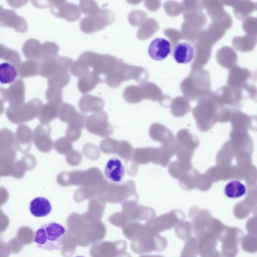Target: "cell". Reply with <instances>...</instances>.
Segmentation results:
<instances>
[{"label":"cell","instance_id":"cell-1","mask_svg":"<svg viewBox=\"0 0 257 257\" xmlns=\"http://www.w3.org/2000/svg\"><path fill=\"white\" fill-rule=\"evenodd\" d=\"M215 93L212 91L198 99L191 110L197 127L202 132L210 130L217 122L223 123L230 121V110L218 101Z\"/></svg>","mask_w":257,"mask_h":257},{"label":"cell","instance_id":"cell-2","mask_svg":"<svg viewBox=\"0 0 257 257\" xmlns=\"http://www.w3.org/2000/svg\"><path fill=\"white\" fill-rule=\"evenodd\" d=\"M67 230L55 222L42 225L36 231L34 242L37 247L48 251L60 249L64 242Z\"/></svg>","mask_w":257,"mask_h":257},{"label":"cell","instance_id":"cell-3","mask_svg":"<svg viewBox=\"0 0 257 257\" xmlns=\"http://www.w3.org/2000/svg\"><path fill=\"white\" fill-rule=\"evenodd\" d=\"M160 88L151 82H145L140 85H130L124 90L123 97L124 100L130 103H137L143 99L157 101L161 104L164 100L159 96Z\"/></svg>","mask_w":257,"mask_h":257},{"label":"cell","instance_id":"cell-4","mask_svg":"<svg viewBox=\"0 0 257 257\" xmlns=\"http://www.w3.org/2000/svg\"><path fill=\"white\" fill-rule=\"evenodd\" d=\"M175 154L177 160L190 162L199 146V141L197 137L191 133L186 128L179 130L176 134Z\"/></svg>","mask_w":257,"mask_h":257},{"label":"cell","instance_id":"cell-5","mask_svg":"<svg viewBox=\"0 0 257 257\" xmlns=\"http://www.w3.org/2000/svg\"><path fill=\"white\" fill-rule=\"evenodd\" d=\"M184 213L179 209L173 210L168 213L146 221L145 224L147 231L150 233L158 234L176 226L185 220Z\"/></svg>","mask_w":257,"mask_h":257},{"label":"cell","instance_id":"cell-6","mask_svg":"<svg viewBox=\"0 0 257 257\" xmlns=\"http://www.w3.org/2000/svg\"><path fill=\"white\" fill-rule=\"evenodd\" d=\"M115 16L111 10L100 8L92 14L83 18L80 22L81 30L90 34L102 30L114 21Z\"/></svg>","mask_w":257,"mask_h":257},{"label":"cell","instance_id":"cell-7","mask_svg":"<svg viewBox=\"0 0 257 257\" xmlns=\"http://www.w3.org/2000/svg\"><path fill=\"white\" fill-rule=\"evenodd\" d=\"M167 244L165 238L159 234L147 232L139 239L132 242L130 247L134 252L142 254L152 252L161 251L165 248Z\"/></svg>","mask_w":257,"mask_h":257},{"label":"cell","instance_id":"cell-8","mask_svg":"<svg viewBox=\"0 0 257 257\" xmlns=\"http://www.w3.org/2000/svg\"><path fill=\"white\" fill-rule=\"evenodd\" d=\"M215 92L219 102L233 111L242 108V100L245 99L240 89L227 85L220 87Z\"/></svg>","mask_w":257,"mask_h":257},{"label":"cell","instance_id":"cell-9","mask_svg":"<svg viewBox=\"0 0 257 257\" xmlns=\"http://www.w3.org/2000/svg\"><path fill=\"white\" fill-rule=\"evenodd\" d=\"M108 119L107 114L103 110L94 112L88 116L86 130L90 133L101 137H108L113 134V130Z\"/></svg>","mask_w":257,"mask_h":257},{"label":"cell","instance_id":"cell-10","mask_svg":"<svg viewBox=\"0 0 257 257\" xmlns=\"http://www.w3.org/2000/svg\"><path fill=\"white\" fill-rule=\"evenodd\" d=\"M40 106L39 102H31L16 108L9 107L6 110L5 113L10 122L14 124H20L37 117Z\"/></svg>","mask_w":257,"mask_h":257},{"label":"cell","instance_id":"cell-11","mask_svg":"<svg viewBox=\"0 0 257 257\" xmlns=\"http://www.w3.org/2000/svg\"><path fill=\"white\" fill-rule=\"evenodd\" d=\"M254 74L248 69L236 65L229 69L227 85L243 90L254 85Z\"/></svg>","mask_w":257,"mask_h":257},{"label":"cell","instance_id":"cell-12","mask_svg":"<svg viewBox=\"0 0 257 257\" xmlns=\"http://www.w3.org/2000/svg\"><path fill=\"white\" fill-rule=\"evenodd\" d=\"M99 147L101 151L104 153L115 154L127 161L132 159L133 148L126 141H118L107 138L101 142Z\"/></svg>","mask_w":257,"mask_h":257},{"label":"cell","instance_id":"cell-13","mask_svg":"<svg viewBox=\"0 0 257 257\" xmlns=\"http://www.w3.org/2000/svg\"><path fill=\"white\" fill-rule=\"evenodd\" d=\"M130 200L121 204L122 211L130 221H146L156 216L155 213L151 207Z\"/></svg>","mask_w":257,"mask_h":257},{"label":"cell","instance_id":"cell-14","mask_svg":"<svg viewBox=\"0 0 257 257\" xmlns=\"http://www.w3.org/2000/svg\"><path fill=\"white\" fill-rule=\"evenodd\" d=\"M22 49L23 53L27 56L39 54L55 55L57 53L59 47L53 42L46 41L41 43L37 39L31 38L25 42Z\"/></svg>","mask_w":257,"mask_h":257},{"label":"cell","instance_id":"cell-15","mask_svg":"<svg viewBox=\"0 0 257 257\" xmlns=\"http://www.w3.org/2000/svg\"><path fill=\"white\" fill-rule=\"evenodd\" d=\"M207 12L211 22L219 23L227 30L233 25V20L230 15L225 10L222 1L209 0L206 3Z\"/></svg>","mask_w":257,"mask_h":257},{"label":"cell","instance_id":"cell-16","mask_svg":"<svg viewBox=\"0 0 257 257\" xmlns=\"http://www.w3.org/2000/svg\"><path fill=\"white\" fill-rule=\"evenodd\" d=\"M51 131V127L49 124L41 123L34 128L33 142L40 151L48 152L52 149L54 143L50 136Z\"/></svg>","mask_w":257,"mask_h":257},{"label":"cell","instance_id":"cell-17","mask_svg":"<svg viewBox=\"0 0 257 257\" xmlns=\"http://www.w3.org/2000/svg\"><path fill=\"white\" fill-rule=\"evenodd\" d=\"M0 26L13 28L20 33L25 32L27 29L26 21L22 17L17 15L15 11L5 9L0 6Z\"/></svg>","mask_w":257,"mask_h":257},{"label":"cell","instance_id":"cell-18","mask_svg":"<svg viewBox=\"0 0 257 257\" xmlns=\"http://www.w3.org/2000/svg\"><path fill=\"white\" fill-rule=\"evenodd\" d=\"M149 135L152 140L160 142L161 145H175V139L172 133L166 126L160 123L152 124L149 128Z\"/></svg>","mask_w":257,"mask_h":257},{"label":"cell","instance_id":"cell-19","mask_svg":"<svg viewBox=\"0 0 257 257\" xmlns=\"http://www.w3.org/2000/svg\"><path fill=\"white\" fill-rule=\"evenodd\" d=\"M33 132L27 125L23 124L17 127L15 135L16 147L23 152L28 151L31 147Z\"/></svg>","mask_w":257,"mask_h":257},{"label":"cell","instance_id":"cell-20","mask_svg":"<svg viewBox=\"0 0 257 257\" xmlns=\"http://www.w3.org/2000/svg\"><path fill=\"white\" fill-rule=\"evenodd\" d=\"M148 51L149 56L152 59L161 60L166 58L170 53V43L164 38H156L151 42Z\"/></svg>","mask_w":257,"mask_h":257},{"label":"cell","instance_id":"cell-21","mask_svg":"<svg viewBox=\"0 0 257 257\" xmlns=\"http://www.w3.org/2000/svg\"><path fill=\"white\" fill-rule=\"evenodd\" d=\"M216 58L221 67L229 69L236 65L238 61V56L235 50L227 46L222 47L217 51Z\"/></svg>","mask_w":257,"mask_h":257},{"label":"cell","instance_id":"cell-22","mask_svg":"<svg viewBox=\"0 0 257 257\" xmlns=\"http://www.w3.org/2000/svg\"><path fill=\"white\" fill-rule=\"evenodd\" d=\"M104 104V101L101 98L88 94L82 96L78 103L79 109L84 113L102 110Z\"/></svg>","mask_w":257,"mask_h":257},{"label":"cell","instance_id":"cell-23","mask_svg":"<svg viewBox=\"0 0 257 257\" xmlns=\"http://www.w3.org/2000/svg\"><path fill=\"white\" fill-rule=\"evenodd\" d=\"M125 172L124 168L121 161L116 158L110 159L105 166L104 173L106 177L114 183L120 182Z\"/></svg>","mask_w":257,"mask_h":257},{"label":"cell","instance_id":"cell-24","mask_svg":"<svg viewBox=\"0 0 257 257\" xmlns=\"http://www.w3.org/2000/svg\"><path fill=\"white\" fill-rule=\"evenodd\" d=\"M195 54L194 47L188 43L180 42L174 48L173 56L176 61L179 63H188L193 58Z\"/></svg>","mask_w":257,"mask_h":257},{"label":"cell","instance_id":"cell-25","mask_svg":"<svg viewBox=\"0 0 257 257\" xmlns=\"http://www.w3.org/2000/svg\"><path fill=\"white\" fill-rule=\"evenodd\" d=\"M157 147L138 148L133 151L132 160L136 164H154L155 160Z\"/></svg>","mask_w":257,"mask_h":257},{"label":"cell","instance_id":"cell-26","mask_svg":"<svg viewBox=\"0 0 257 257\" xmlns=\"http://www.w3.org/2000/svg\"><path fill=\"white\" fill-rule=\"evenodd\" d=\"M99 83H102L100 77L95 72L91 71L79 78L77 87L82 94H86L93 90Z\"/></svg>","mask_w":257,"mask_h":257},{"label":"cell","instance_id":"cell-27","mask_svg":"<svg viewBox=\"0 0 257 257\" xmlns=\"http://www.w3.org/2000/svg\"><path fill=\"white\" fill-rule=\"evenodd\" d=\"M227 30L219 23L211 22L205 32L204 43L213 47L223 36Z\"/></svg>","mask_w":257,"mask_h":257},{"label":"cell","instance_id":"cell-28","mask_svg":"<svg viewBox=\"0 0 257 257\" xmlns=\"http://www.w3.org/2000/svg\"><path fill=\"white\" fill-rule=\"evenodd\" d=\"M232 7L235 17L238 20H243L256 10L257 4L249 0H236Z\"/></svg>","mask_w":257,"mask_h":257},{"label":"cell","instance_id":"cell-29","mask_svg":"<svg viewBox=\"0 0 257 257\" xmlns=\"http://www.w3.org/2000/svg\"><path fill=\"white\" fill-rule=\"evenodd\" d=\"M122 230L125 237L132 242L139 239L147 232L144 224L135 221H129Z\"/></svg>","mask_w":257,"mask_h":257},{"label":"cell","instance_id":"cell-30","mask_svg":"<svg viewBox=\"0 0 257 257\" xmlns=\"http://www.w3.org/2000/svg\"><path fill=\"white\" fill-rule=\"evenodd\" d=\"M52 206L49 201L42 197H37L30 203V210L31 213L37 217L45 216L51 212Z\"/></svg>","mask_w":257,"mask_h":257},{"label":"cell","instance_id":"cell-31","mask_svg":"<svg viewBox=\"0 0 257 257\" xmlns=\"http://www.w3.org/2000/svg\"><path fill=\"white\" fill-rule=\"evenodd\" d=\"M257 43V36L246 34L236 36L233 38L232 43L233 47L240 52H245L252 50Z\"/></svg>","mask_w":257,"mask_h":257},{"label":"cell","instance_id":"cell-32","mask_svg":"<svg viewBox=\"0 0 257 257\" xmlns=\"http://www.w3.org/2000/svg\"><path fill=\"white\" fill-rule=\"evenodd\" d=\"M199 174L198 171L193 167L185 172L178 179L180 187L186 191L196 188Z\"/></svg>","mask_w":257,"mask_h":257},{"label":"cell","instance_id":"cell-33","mask_svg":"<svg viewBox=\"0 0 257 257\" xmlns=\"http://www.w3.org/2000/svg\"><path fill=\"white\" fill-rule=\"evenodd\" d=\"M60 105L52 103L40 108L37 117L41 123L49 124L58 117Z\"/></svg>","mask_w":257,"mask_h":257},{"label":"cell","instance_id":"cell-34","mask_svg":"<svg viewBox=\"0 0 257 257\" xmlns=\"http://www.w3.org/2000/svg\"><path fill=\"white\" fill-rule=\"evenodd\" d=\"M170 110L172 115L176 117L184 116L190 111L191 107L186 100L178 98L173 100L170 105Z\"/></svg>","mask_w":257,"mask_h":257},{"label":"cell","instance_id":"cell-35","mask_svg":"<svg viewBox=\"0 0 257 257\" xmlns=\"http://www.w3.org/2000/svg\"><path fill=\"white\" fill-rule=\"evenodd\" d=\"M77 113L73 105L68 103L63 102L59 107L58 117L62 122L68 124L73 120Z\"/></svg>","mask_w":257,"mask_h":257},{"label":"cell","instance_id":"cell-36","mask_svg":"<svg viewBox=\"0 0 257 257\" xmlns=\"http://www.w3.org/2000/svg\"><path fill=\"white\" fill-rule=\"evenodd\" d=\"M81 15L79 6L75 4L65 1L61 9V18L68 21L72 22L79 19Z\"/></svg>","mask_w":257,"mask_h":257},{"label":"cell","instance_id":"cell-37","mask_svg":"<svg viewBox=\"0 0 257 257\" xmlns=\"http://www.w3.org/2000/svg\"><path fill=\"white\" fill-rule=\"evenodd\" d=\"M224 192L228 197L236 198L240 197L245 193L246 188L245 185L240 181L233 180L228 183L225 186Z\"/></svg>","mask_w":257,"mask_h":257},{"label":"cell","instance_id":"cell-38","mask_svg":"<svg viewBox=\"0 0 257 257\" xmlns=\"http://www.w3.org/2000/svg\"><path fill=\"white\" fill-rule=\"evenodd\" d=\"M18 73L16 68L9 63L5 62L0 65V81L3 84L12 82L17 77Z\"/></svg>","mask_w":257,"mask_h":257},{"label":"cell","instance_id":"cell-39","mask_svg":"<svg viewBox=\"0 0 257 257\" xmlns=\"http://www.w3.org/2000/svg\"><path fill=\"white\" fill-rule=\"evenodd\" d=\"M193 167L192 165L181 163L176 160L169 163L168 170L169 174L172 178L178 179L184 173Z\"/></svg>","mask_w":257,"mask_h":257},{"label":"cell","instance_id":"cell-40","mask_svg":"<svg viewBox=\"0 0 257 257\" xmlns=\"http://www.w3.org/2000/svg\"><path fill=\"white\" fill-rule=\"evenodd\" d=\"M242 27L246 34L257 36V18L251 16L246 17L243 20Z\"/></svg>","mask_w":257,"mask_h":257},{"label":"cell","instance_id":"cell-41","mask_svg":"<svg viewBox=\"0 0 257 257\" xmlns=\"http://www.w3.org/2000/svg\"><path fill=\"white\" fill-rule=\"evenodd\" d=\"M53 146L58 153L62 154H66L71 150L73 148V144L66 137H62L55 140Z\"/></svg>","mask_w":257,"mask_h":257},{"label":"cell","instance_id":"cell-42","mask_svg":"<svg viewBox=\"0 0 257 257\" xmlns=\"http://www.w3.org/2000/svg\"><path fill=\"white\" fill-rule=\"evenodd\" d=\"M79 7L81 13L86 16L96 12L100 8L97 3L93 0H81Z\"/></svg>","mask_w":257,"mask_h":257},{"label":"cell","instance_id":"cell-43","mask_svg":"<svg viewBox=\"0 0 257 257\" xmlns=\"http://www.w3.org/2000/svg\"><path fill=\"white\" fill-rule=\"evenodd\" d=\"M108 220L112 225L121 228L129 221L122 211L112 214L108 218Z\"/></svg>","mask_w":257,"mask_h":257},{"label":"cell","instance_id":"cell-44","mask_svg":"<svg viewBox=\"0 0 257 257\" xmlns=\"http://www.w3.org/2000/svg\"><path fill=\"white\" fill-rule=\"evenodd\" d=\"M82 134L81 129L74 125L68 124L65 132L66 137L72 142L78 140Z\"/></svg>","mask_w":257,"mask_h":257},{"label":"cell","instance_id":"cell-45","mask_svg":"<svg viewBox=\"0 0 257 257\" xmlns=\"http://www.w3.org/2000/svg\"><path fill=\"white\" fill-rule=\"evenodd\" d=\"M83 151L85 156L90 158H98L100 155V151L97 147L90 143H87L84 145Z\"/></svg>","mask_w":257,"mask_h":257},{"label":"cell","instance_id":"cell-46","mask_svg":"<svg viewBox=\"0 0 257 257\" xmlns=\"http://www.w3.org/2000/svg\"><path fill=\"white\" fill-rule=\"evenodd\" d=\"M37 2L36 1H32V2L35 6L38 8H43L48 6V1H42V2Z\"/></svg>","mask_w":257,"mask_h":257}]
</instances>
